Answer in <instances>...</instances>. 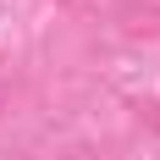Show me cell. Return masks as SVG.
<instances>
[{"mask_svg":"<svg viewBox=\"0 0 160 160\" xmlns=\"http://www.w3.org/2000/svg\"><path fill=\"white\" fill-rule=\"evenodd\" d=\"M0 105H6V83H0Z\"/></svg>","mask_w":160,"mask_h":160,"instance_id":"obj_1","label":"cell"}]
</instances>
